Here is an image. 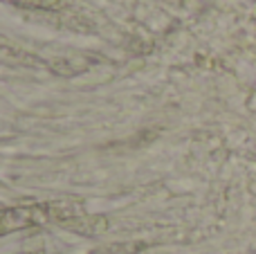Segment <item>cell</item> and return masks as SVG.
<instances>
[{
  "label": "cell",
  "mask_w": 256,
  "mask_h": 254,
  "mask_svg": "<svg viewBox=\"0 0 256 254\" xmlns=\"http://www.w3.org/2000/svg\"><path fill=\"white\" fill-rule=\"evenodd\" d=\"M16 2H22L27 7H48L52 9L56 2H63V0H16Z\"/></svg>",
  "instance_id": "obj_1"
}]
</instances>
